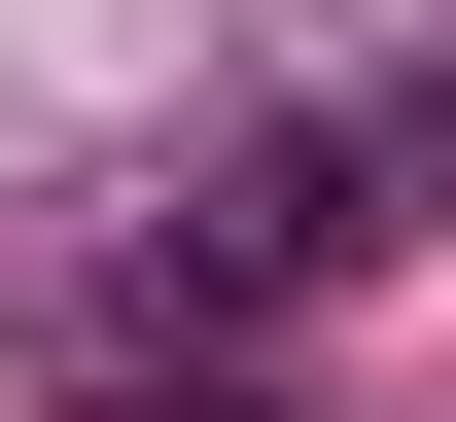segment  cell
I'll return each mask as SVG.
<instances>
[{
    "instance_id": "cell-1",
    "label": "cell",
    "mask_w": 456,
    "mask_h": 422,
    "mask_svg": "<svg viewBox=\"0 0 456 422\" xmlns=\"http://www.w3.org/2000/svg\"><path fill=\"white\" fill-rule=\"evenodd\" d=\"M141 422H246V387H141Z\"/></svg>"
}]
</instances>
